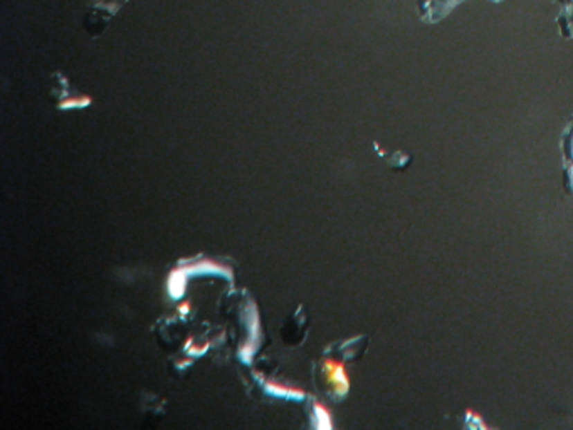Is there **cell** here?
Instances as JSON below:
<instances>
[{"instance_id": "cell-1", "label": "cell", "mask_w": 573, "mask_h": 430, "mask_svg": "<svg viewBox=\"0 0 573 430\" xmlns=\"http://www.w3.org/2000/svg\"><path fill=\"white\" fill-rule=\"evenodd\" d=\"M247 324V338L239 348V359L246 365L253 363L254 355L257 353V348L261 345V319H259L257 306L254 303H249L246 315Z\"/></svg>"}, {"instance_id": "cell-2", "label": "cell", "mask_w": 573, "mask_h": 430, "mask_svg": "<svg viewBox=\"0 0 573 430\" xmlns=\"http://www.w3.org/2000/svg\"><path fill=\"white\" fill-rule=\"evenodd\" d=\"M323 373L327 377L328 385L331 386L333 393L336 397H345L350 390V378H348L347 368H345L343 362L338 359H325L323 362Z\"/></svg>"}, {"instance_id": "cell-3", "label": "cell", "mask_w": 573, "mask_h": 430, "mask_svg": "<svg viewBox=\"0 0 573 430\" xmlns=\"http://www.w3.org/2000/svg\"><path fill=\"white\" fill-rule=\"evenodd\" d=\"M266 393L273 395V397L284 398V400H303L306 397V392L300 386L289 385V383L280 382V380H266L264 382Z\"/></svg>"}, {"instance_id": "cell-4", "label": "cell", "mask_w": 573, "mask_h": 430, "mask_svg": "<svg viewBox=\"0 0 573 430\" xmlns=\"http://www.w3.org/2000/svg\"><path fill=\"white\" fill-rule=\"evenodd\" d=\"M88 2L91 6L89 17H93V15H103V22L106 24L113 15L120 12V9L128 0H88Z\"/></svg>"}, {"instance_id": "cell-5", "label": "cell", "mask_w": 573, "mask_h": 430, "mask_svg": "<svg viewBox=\"0 0 573 430\" xmlns=\"http://www.w3.org/2000/svg\"><path fill=\"white\" fill-rule=\"evenodd\" d=\"M188 277L180 271V268H174L167 277V292L172 299H182L187 292Z\"/></svg>"}, {"instance_id": "cell-6", "label": "cell", "mask_w": 573, "mask_h": 430, "mask_svg": "<svg viewBox=\"0 0 573 430\" xmlns=\"http://www.w3.org/2000/svg\"><path fill=\"white\" fill-rule=\"evenodd\" d=\"M313 427L316 430H331L333 429V417L327 405L321 402L313 404Z\"/></svg>"}, {"instance_id": "cell-7", "label": "cell", "mask_w": 573, "mask_h": 430, "mask_svg": "<svg viewBox=\"0 0 573 430\" xmlns=\"http://www.w3.org/2000/svg\"><path fill=\"white\" fill-rule=\"evenodd\" d=\"M91 103H93V100L89 96L78 95V96H71V97H66V100L59 101L57 108L62 109V111H66V109H82V108H88Z\"/></svg>"}, {"instance_id": "cell-8", "label": "cell", "mask_w": 573, "mask_h": 430, "mask_svg": "<svg viewBox=\"0 0 573 430\" xmlns=\"http://www.w3.org/2000/svg\"><path fill=\"white\" fill-rule=\"evenodd\" d=\"M210 345L209 343H206V345H203L202 348L200 346H194V338H188L187 339V343H185V351L188 355H192V357H200V355H203L207 351V348H209Z\"/></svg>"}, {"instance_id": "cell-9", "label": "cell", "mask_w": 573, "mask_h": 430, "mask_svg": "<svg viewBox=\"0 0 573 430\" xmlns=\"http://www.w3.org/2000/svg\"><path fill=\"white\" fill-rule=\"evenodd\" d=\"M176 310H179L180 316H187L192 310V303H190V301H183L182 304H179V308H176Z\"/></svg>"}]
</instances>
